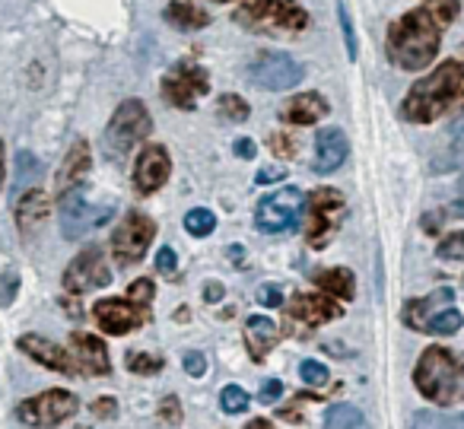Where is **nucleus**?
Here are the masks:
<instances>
[{
	"label": "nucleus",
	"mask_w": 464,
	"mask_h": 429,
	"mask_svg": "<svg viewBox=\"0 0 464 429\" xmlns=\"http://www.w3.org/2000/svg\"><path fill=\"white\" fill-rule=\"evenodd\" d=\"M439 39H442V26L432 20L426 7L404 14L392 29H388V58L401 67V71H423L436 61Z\"/></svg>",
	"instance_id": "1"
},
{
	"label": "nucleus",
	"mask_w": 464,
	"mask_h": 429,
	"mask_svg": "<svg viewBox=\"0 0 464 429\" xmlns=\"http://www.w3.org/2000/svg\"><path fill=\"white\" fill-rule=\"evenodd\" d=\"M464 83V67L461 61H445L439 64L430 77H420L417 83L411 86L404 99V118L413 124H430L442 115L451 105V99L458 96Z\"/></svg>",
	"instance_id": "2"
},
{
	"label": "nucleus",
	"mask_w": 464,
	"mask_h": 429,
	"mask_svg": "<svg viewBox=\"0 0 464 429\" xmlns=\"http://www.w3.org/2000/svg\"><path fill=\"white\" fill-rule=\"evenodd\" d=\"M461 372H464V366H458L449 350L430 346V350H423L417 369H413V382H417L420 395L445 407V404H451L455 397H464V391L458 388Z\"/></svg>",
	"instance_id": "3"
},
{
	"label": "nucleus",
	"mask_w": 464,
	"mask_h": 429,
	"mask_svg": "<svg viewBox=\"0 0 464 429\" xmlns=\"http://www.w3.org/2000/svg\"><path fill=\"white\" fill-rule=\"evenodd\" d=\"M232 20L252 33H299L309 26V14L296 0H252L232 14Z\"/></svg>",
	"instance_id": "4"
},
{
	"label": "nucleus",
	"mask_w": 464,
	"mask_h": 429,
	"mask_svg": "<svg viewBox=\"0 0 464 429\" xmlns=\"http://www.w3.org/2000/svg\"><path fill=\"white\" fill-rule=\"evenodd\" d=\"M150 131H153V118H150V109L140 102V99H128L115 109L109 128H105V147L109 153L121 156L130 153L140 141H147Z\"/></svg>",
	"instance_id": "5"
},
{
	"label": "nucleus",
	"mask_w": 464,
	"mask_h": 429,
	"mask_svg": "<svg viewBox=\"0 0 464 429\" xmlns=\"http://www.w3.org/2000/svg\"><path fill=\"white\" fill-rule=\"evenodd\" d=\"M303 210H305L303 191L299 188H280V191L258 200V207H255V226L261 232H267V236L296 229L299 219H303Z\"/></svg>",
	"instance_id": "6"
},
{
	"label": "nucleus",
	"mask_w": 464,
	"mask_h": 429,
	"mask_svg": "<svg viewBox=\"0 0 464 429\" xmlns=\"http://www.w3.org/2000/svg\"><path fill=\"white\" fill-rule=\"evenodd\" d=\"M73 414H77V395H73V391H64V388H48L16 407V416L33 429L61 426V423L71 420Z\"/></svg>",
	"instance_id": "7"
},
{
	"label": "nucleus",
	"mask_w": 464,
	"mask_h": 429,
	"mask_svg": "<svg viewBox=\"0 0 464 429\" xmlns=\"http://www.w3.org/2000/svg\"><path fill=\"white\" fill-rule=\"evenodd\" d=\"M153 239H156L153 219L143 217V213H128L124 223L115 229V236H111V255H115V264L121 270L140 264Z\"/></svg>",
	"instance_id": "8"
},
{
	"label": "nucleus",
	"mask_w": 464,
	"mask_h": 429,
	"mask_svg": "<svg viewBox=\"0 0 464 429\" xmlns=\"http://www.w3.org/2000/svg\"><path fill=\"white\" fill-rule=\"evenodd\" d=\"M252 73V83L261 86L267 93H284V90H293V86L303 83V64L296 58H290L286 52H265L252 61L248 67Z\"/></svg>",
	"instance_id": "9"
},
{
	"label": "nucleus",
	"mask_w": 464,
	"mask_h": 429,
	"mask_svg": "<svg viewBox=\"0 0 464 429\" xmlns=\"http://www.w3.org/2000/svg\"><path fill=\"white\" fill-rule=\"evenodd\" d=\"M111 213H115L111 207L90 204L83 188H73V191L61 194V232H64V239L86 236V232L96 229V226L109 223Z\"/></svg>",
	"instance_id": "10"
},
{
	"label": "nucleus",
	"mask_w": 464,
	"mask_h": 429,
	"mask_svg": "<svg viewBox=\"0 0 464 429\" xmlns=\"http://www.w3.org/2000/svg\"><path fill=\"white\" fill-rule=\"evenodd\" d=\"M305 207H309V229H305V236H309V245L322 249V245H328L334 239V229L343 217V194L334 191V188H318V191L309 194V204Z\"/></svg>",
	"instance_id": "11"
},
{
	"label": "nucleus",
	"mask_w": 464,
	"mask_h": 429,
	"mask_svg": "<svg viewBox=\"0 0 464 429\" xmlns=\"http://www.w3.org/2000/svg\"><path fill=\"white\" fill-rule=\"evenodd\" d=\"M207 90H210V80H207V73L200 71L198 64H191V61H181V64H175L172 71L162 77V99H166L169 105H175V109H194V102H198L200 96H207Z\"/></svg>",
	"instance_id": "12"
},
{
	"label": "nucleus",
	"mask_w": 464,
	"mask_h": 429,
	"mask_svg": "<svg viewBox=\"0 0 464 429\" xmlns=\"http://www.w3.org/2000/svg\"><path fill=\"white\" fill-rule=\"evenodd\" d=\"M105 283H111V270H109L105 255L99 249L80 251V255L73 258L64 270V289L67 293L83 296V293H92V289L105 287Z\"/></svg>",
	"instance_id": "13"
},
{
	"label": "nucleus",
	"mask_w": 464,
	"mask_h": 429,
	"mask_svg": "<svg viewBox=\"0 0 464 429\" xmlns=\"http://www.w3.org/2000/svg\"><path fill=\"white\" fill-rule=\"evenodd\" d=\"M92 318H96V325L102 327L105 334H115V337H121V334H130L134 327L147 325L150 308L137 306L130 296H128V299H118V296H111V299L96 302V308H92Z\"/></svg>",
	"instance_id": "14"
},
{
	"label": "nucleus",
	"mask_w": 464,
	"mask_h": 429,
	"mask_svg": "<svg viewBox=\"0 0 464 429\" xmlns=\"http://www.w3.org/2000/svg\"><path fill=\"white\" fill-rule=\"evenodd\" d=\"M169 172H172L169 150L160 147V143H150V147H143V153L137 156V166H134L137 194H156L169 181Z\"/></svg>",
	"instance_id": "15"
},
{
	"label": "nucleus",
	"mask_w": 464,
	"mask_h": 429,
	"mask_svg": "<svg viewBox=\"0 0 464 429\" xmlns=\"http://www.w3.org/2000/svg\"><path fill=\"white\" fill-rule=\"evenodd\" d=\"M16 346H20V350L26 353V356H33L39 366L61 372V375H77V372H80V366H77V359H73V353H67L64 346H58L54 340L42 337V334H23V337L16 340Z\"/></svg>",
	"instance_id": "16"
},
{
	"label": "nucleus",
	"mask_w": 464,
	"mask_h": 429,
	"mask_svg": "<svg viewBox=\"0 0 464 429\" xmlns=\"http://www.w3.org/2000/svg\"><path fill=\"white\" fill-rule=\"evenodd\" d=\"M343 308L334 302V296L328 293H299L296 299L290 302V318L303 321L309 327L328 325V321L341 318Z\"/></svg>",
	"instance_id": "17"
},
{
	"label": "nucleus",
	"mask_w": 464,
	"mask_h": 429,
	"mask_svg": "<svg viewBox=\"0 0 464 429\" xmlns=\"http://www.w3.org/2000/svg\"><path fill=\"white\" fill-rule=\"evenodd\" d=\"M347 153H350V143H347V134L341 128H322L315 137V160H312V169L318 175H331L347 162Z\"/></svg>",
	"instance_id": "18"
},
{
	"label": "nucleus",
	"mask_w": 464,
	"mask_h": 429,
	"mask_svg": "<svg viewBox=\"0 0 464 429\" xmlns=\"http://www.w3.org/2000/svg\"><path fill=\"white\" fill-rule=\"evenodd\" d=\"M71 353L77 359L80 372L86 375H109L111 372V359L105 344L96 337V334H83V331H73L71 334Z\"/></svg>",
	"instance_id": "19"
},
{
	"label": "nucleus",
	"mask_w": 464,
	"mask_h": 429,
	"mask_svg": "<svg viewBox=\"0 0 464 429\" xmlns=\"http://www.w3.org/2000/svg\"><path fill=\"white\" fill-rule=\"evenodd\" d=\"M90 166H92V153H90V143L80 137L77 143L71 147V153L64 156V162H61L58 169V181H54V188H58V198L67 191H73V188L83 185V179L90 175Z\"/></svg>",
	"instance_id": "20"
},
{
	"label": "nucleus",
	"mask_w": 464,
	"mask_h": 429,
	"mask_svg": "<svg viewBox=\"0 0 464 429\" xmlns=\"http://www.w3.org/2000/svg\"><path fill=\"white\" fill-rule=\"evenodd\" d=\"M451 299H455L451 287H442V289H436V293L423 296V299L407 302L404 306V325L413 327V331H420V334H426V321H430L436 312H442V308H449Z\"/></svg>",
	"instance_id": "21"
},
{
	"label": "nucleus",
	"mask_w": 464,
	"mask_h": 429,
	"mask_svg": "<svg viewBox=\"0 0 464 429\" xmlns=\"http://www.w3.org/2000/svg\"><path fill=\"white\" fill-rule=\"evenodd\" d=\"M328 115V102H324L322 93H303V96H293L284 109V122L305 128V124H318Z\"/></svg>",
	"instance_id": "22"
},
{
	"label": "nucleus",
	"mask_w": 464,
	"mask_h": 429,
	"mask_svg": "<svg viewBox=\"0 0 464 429\" xmlns=\"http://www.w3.org/2000/svg\"><path fill=\"white\" fill-rule=\"evenodd\" d=\"M277 337H280L277 325H274L271 318H265V315H252V318L246 321V344L255 363H265L267 353L277 344Z\"/></svg>",
	"instance_id": "23"
},
{
	"label": "nucleus",
	"mask_w": 464,
	"mask_h": 429,
	"mask_svg": "<svg viewBox=\"0 0 464 429\" xmlns=\"http://www.w3.org/2000/svg\"><path fill=\"white\" fill-rule=\"evenodd\" d=\"M48 210H52L48 194L39 191V188H33V191H26L20 200H16V223H20V229H35V226L45 223Z\"/></svg>",
	"instance_id": "24"
},
{
	"label": "nucleus",
	"mask_w": 464,
	"mask_h": 429,
	"mask_svg": "<svg viewBox=\"0 0 464 429\" xmlns=\"http://www.w3.org/2000/svg\"><path fill=\"white\" fill-rule=\"evenodd\" d=\"M162 16H166V23H172L175 29H181V33L204 29L207 23H210V16H207L200 7H194L191 0H172V4L162 10Z\"/></svg>",
	"instance_id": "25"
},
{
	"label": "nucleus",
	"mask_w": 464,
	"mask_h": 429,
	"mask_svg": "<svg viewBox=\"0 0 464 429\" xmlns=\"http://www.w3.org/2000/svg\"><path fill=\"white\" fill-rule=\"evenodd\" d=\"M315 283H318V287H322L328 296H334V299H353V293H356L353 274H350L347 268L318 270V274H315Z\"/></svg>",
	"instance_id": "26"
},
{
	"label": "nucleus",
	"mask_w": 464,
	"mask_h": 429,
	"mask_svg": "<svg viewBox=\"0 0 464 429\" xmlns=\"http://www.w3.org/2000/svg\"><path fill=\"white\" fill-rule=\"evenodd\" d=\"M362 410L353 404H334L324 414V429H360L362 426Z\"/></svg>",
	"instance_id": "27"
},
{
	"label": "nucleus",
	"mask_w": 464,
	"mask_h": 429,
	"mask_svg": "<svg viewBox=\"0 0 464 429\" xmlns=\"http://www.w3.org/2000/svg\"><path fill=\"white\" fill-rule=\"evenodd\" d=\"M413 429H464V414H442V410H420L413 416Z\"/></svg>",
	"instance_id": "28"
},
{
	"label": "nucleus",
	"mask_w": 464,
	"mask_h": 429,
	"mask_svg": "<svg viewBox=\"0 0 464 429\" xmlns=\"http://www.w3.org/2000/svg\"><path fill=\"white\" fill-rule=\"evenodd\" d=\"M464 318L461 312H455V308H442V312H436L430 321H426V334H439V337H449V334L461 331Z\"/></svg>",
	"instance_id": "29"
},
{
	"label": "nucleus",
	"mask_w": 464,
	"mask_h": 429,
	"mask_svg": "<svg viewBox=\"0 0 464 429\" xmlns=\"http://www.w3.org/2000/svg\"><path fill=\"white\" fill-rule=\"evenodd\" d=\"M42 175V166H39V160H35L33 153H26L23 150L20 156H16V198H20V191L26 185H33L35 179Z\"/></svg>",
	"instance_id": "30"
},
{
	"label": "nucleus",
	"mask_w": 464,
	"mask_h": 429,
	"mask_svg": "<svg viewBox=\"0 0 464 429\" xmlns=\"http://www.w3.org/2000/svg\"><path fill=\"white\" fill-rule=\"evenodd\" d=\"M185 229L191 232V236H210V232L217 229V217H213L207 207H194V210L185 213Z\"/></svg>",
	"instance_id": "31"
},
{
	"label": "nucleus",
	"mask_w": 464,
	"mask_h": 429,
	"mask_svg": "<svg viewBox=\"0 0 464 429\" xmlns=\"http://www.w3.org/2000/svg\"><path fill=\"white\" fill-rule=\"evenodd\" d=\"M219 404H223V410H229V414H242V410L248 407L246 388H239V385H226V388L219 391Z\"/></svg>",
	"instance_id": "32"
},
{
	"label": "nucleus",
	"mask_w": 464,
	"mask_h": 429,
	"mask_svg": "<svg viewBox=\"0 0 464 429\" xmlns=\"http://www.w3.org/2000/svg\"><path fill=\"white\" fill-rule=\"evenodd\" d=\"M423 7L430 10V14H432V20H436L442 29L449 26V23L458 16V0H426Z\"/></svg>",
	"instance_id": "33"
},
{
	"label": "nucleus",
	"mask_w": 464,
	"mask_h": 429,
	"mask_svg": "<svg viewBox=\"0 0 464 429\" xmlns=\"http://www.w3.org/2000/svg\"><path fill=\"white\" fill-rule=\"evenodd\" d=\"M439 258H445V261H464V232H451V236H445L442 242H439Z\"/></svg>",
	"instance_id": "34"
},
{
	"label": "nucleus",
	"mask_w": 464,
	"mask_h": 429,
	"mask_svg": "<svg viewBox=\"0 0 464 429\" xmlns=\"http://www.w3.org/2000/svg\"><path fill=\"white\" fill-rule=\"evenodd\" d=\"M299 375H303V382L312 385V388H322V385H328V366H322L318 359H305V363L299 366Z\"/></svg>",
	"instance_id": "35"
},
{
	"label": "nucleus",
	"mask_w": 464,
	"mask_h": 429,
	"mask_svg": "<svg viewBox=\"0 0 464 429\" xmlns=\"http://www.w3.org/2000/svg\"><path fill=\"white\" fill-rule=\"evenodd\" d=\"M337 20H341V33H343V45H347V58L356 61V33H353V20H350L347 7L343 4H337Z\"/></svg>",
	"instance_id": "36"
},
{
	"label": "nucleus",
	"mask_w": 464,
	"mask_h": 429,
	"mask_svg": "<svg viewBox=\"0 0 464 429\" xmlns=\"http://www.w3.org/2000/svg\"><path fill=\"white\" fill-rule=\"evenodd\" d=\"M16 293H20V274L16 270H4L0 274V308L14 306Z\"/></svg>",
	"instance_id": "37"
},
{
	"label": "nucleus",
	"mask_w": 464,
	"mask_h": 429,
	"mask_svg": "<svg viewBox=\"0 0 464 429\" xmlns=\"http://www.w3.org/2000/svg\"><path fill=\"white\" fill-rule=\"evenodd\" d=\"M219 112H223L226 118H232V122H246L248 118V102L242 96H223L219 99Z\"/></svg>",
	"instance_id": "38"
},
{
	"label": "nucleus",
	"mask_w": 464,
	"mask_h": 429,
	"mask_svg": "<svg viewBox=\"0 0 464 429\" xmlns=\"http://www.w3.org/2000/svg\"><path fill=\"white\" fill-rule=\"evenodd\" d=\"M128 366H130V372L150 375V372H160L162 369V359L160 356H147V353H130Z\"/></svg>",
	"instance_id": "39"
},
{
	"label": "nucleus",
	"mask_w": 464,
	"mask_h": 429,
	"mask_svg": "<svg viewBox=\"0 0 464 429\" xmlns=\"http://www.w3.org/2000/svg\"><path fill=\"white\" fill-rule=\"evenodd\" d=\"M128 296L137 302V306L150 308V302H153V296H156L153 280H134V283H130V289H128Z\"/></svg>",
	"instance_id": "40"
},
{
	"label": "nucleus",
	"mask_w": 464,
	"mask_h": 429,
	"mask_svg": "<svg viewBox=\"0 0 464 429\" xmlns=\"http://www.w3.org/2000/svg\"><path fill=\"white\" fill-rule=\"evenodd\" d=\"M175 268H179V255H175L169 245H162V249L156 251V270H160V274H166V277H172Z\"/></svg>",
	"instance_id": "41"
},
{
	"label": "nucleus",
	"mask_w": 464,
	"mask_h": 429,
	"mask_svg": "<svg viewBox=\"0 0 464 429\" xmlns=\"http://www.w3.org/2000/svg\"><path fill=\"white\" fill-rule=\"evenodd\" d=\"M181 363H185L188 375H194V378H200L207 372V356H204V353H198V350L185 353V359H181Z\"/></svg>",
	"instance_id": "42"
},
{
	"label": "nucleus",
	"mask_w": 464,
	"mask_h": 429,
	"mask_svg": "<svg viewBox=\"0 0 464 429\" xmlns=\"http://www.w3.org/2000/svg\"><path fill=\"white\" fill-rule=\"evenodd\" d=\"M280 395H284V382H280V378H267V382L261 385V391H258V397L265 404H274Z\"/></svg>",
	"instance_id": "43"
},
{
	"label": "nucleus",
	"mask_w": 464,
	"mask_h": 429,
	"mask_svg": "<svg viewBox=\"0 0 464 429\" xmlns=\"http://www.w3.org/2000/svg\"><path fill=\"white\" fill-rule=\"evenodd\" d=\"M271 147H274V153H280V156H293V153H296V141H293V137H286V134H274L271 137Z\"/></svg>",
	"instance_id": "44"
},
{
	"label": "nucleus",
	"mask_w": 464,
	"mask_h": 429,
	"mask_svg": "<svg viewBox=\"0 0 464 429\" xmlns=\"http://www.w3.org/2000/svg\"><path fill=\"white\" fill-rule=\"evenodd\" d=\"M261 306H267V308L284 306V293H280V287H265V289H261Z\"/></svg>",
	"instance_id": "45"
},
{
	"label": "nucleus",
	"mask_w": 464,
	"mask_h": 429,
	"mask_svg": "<svg viewBox=\"0 0 464 429\" xmlns=\"http://www.w3.org/2000/svg\"><path fill=\"white\" fill-rule=\"evenodd\" d=\"M236 156H242V160H255V153H258V147H255V141H248V137H239L236 141Z\"/></svg>",
	"instance_id": "46"
},
{
	"label": "nucleus",
	"mask_w": 464,
	"mask_h": 429,
	"mask_svg": "<svg viewBox=\"0 0 464 429\" xmlns=\"http://www.w3.org/2000/svg\"><path fill=\"white\" fill-rule=\"evenodd\" d=\"M162 416H166L169 423L181 420V410H179V401H175V397H166V401H162Z\"/></svg>",
	"instance_id": "47"
},
{
	"label": "nucleus",
	"mask_w": 464,
	"mask_h": 429,
	"mask_svg": "<svg viewBox=\"0 0 464 429\" xmlns=\"http://www.w3.org/2000/svg\"><path fill=\"white\" fill-rule=\"evenodd\" d=\"M280 179H284V169H261L258 172V185H274Z\"/></svg>",
	"instance_id": "48"
},
{
	"label": "nucleus",
	"mask_w": 464,
	"mask_h": 429,
	"mask_svg": "<svg viewBox=\"0 0 464 429\" xmlns=\"http://www.w3.org/2000/svg\"><path fill=\"white\" fill-rule=\"evenodd\" d=\"M451 150H455L458 156H464V122L455 124V134H451Z\"/></svg>",
	"instance_id": "49"
},
{
	"label": "nucleus",
	"mask_w": 464,
	"mask_h": 429,
	"mask_svg": "<svg viewBox=\"0 0 464 429\" xmlns=\"http://www.w3.org/2000/svg\"><path fill=\"white\" fill-rule=\"evenodd\" d=\"M92 414H96V416H111V414H115V401H111V397H102V401L92 404Z\"/></svg>",
	"instance_id": "50"
},
{
	"label": "nucleus",
	"mask_w": 464,
	"mask_h": 429,
	"mask_svg": "<svg viewBox=\"0 0 464 429\" xmlns=\"http://www.w3.org/2000/svg\"><path fill=\"white\" fill-rule=\"evenodd\" d=\"M219 296H223V287H219V283H210V287H207V299L217 302Z\"/></svg>",
	"instance_id": "51"
},
{
	"label": "nucleus",
	"mask_w": 464,
	"mask_h": 429,
	"mask_svg": "<svg viewBox=\"0 0 464 429\" xmlns=\"http://www.w3.org/2000/svg\"><path fill=\"white\" fill-rule=\"evenodd\" d=\"M229 255H232V264H242V255H246V251H242V245H232Z\"/></svg>",
	"instance_id": "52"
},
{
	"label": "nucleus",
	"mask_w": 464,
	"mask_h": 429,
	"mask_svg": "<svg viewBox=\"0 0 464 429\" xmlns=\"http://www.w3.org/2000/svg\"><path fill=\"white\" fill-rule=\"evenodd\" d=\"M246 429H274V426H271V420H252Z\"/></svg>",
	"instance_id": "53"
},
{
	"label": "nucleus",
	"mask_w": 464,
	"mask_h": 429,
	"mask_svg": "<svg viewBox=\"0 0 464 429\" xmlns=\"http://www.w3.org/2000/svg\"><path fill=\"white\" fill-rule=\"evenodd\" d=\"M0 185H4V143H0Z\"/></svg>",
	"instance_id": "54"
},
{
	"label": "nucleus",
	"mask_w": 464,
	"mask_h": 429,
	"mask_svg": "<svg viewBox=\"0 0 464 429\" xmlns=\"http://www.w3.org/2000/svg\"><path fill=\"white\" fill-rule=\"evenodd\" d=\"M458 194L464 198V175H461V181H458Z\"/></svg>",
	"instance_id": "55"
},
{
	"label": "nucleus",
	"mask_w": 464,
	"mask_h": 429,
	"mask_svg": "<svg viewBox=\"0 0 464 429\" xmlns=\"http://www.w3.org/2000/svg\"><path fill=\"white\" fill-rule=\"evenodd\" d=\"M213 4H226V0H213Z\"/></svg>",
	"instance_id": "56"
}]
</instances>
